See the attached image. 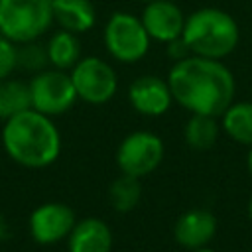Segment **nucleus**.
<instances>
[{"instance_id":"412c9836","label":"nucleus","mask_w":252,"mask_h":252,"mask_svg":"<svg viewBox=\"0 0 252 252\" xmlns=\"http://www.w3.org/2000/svg\"><path fill=\"white\" fill-rule=\"evenodd\" d=\"M18 65V47L6 35L0 33V79L10 77Z\"/></svg>"},{"instance_id":"393cba45","label":"nucleus","mask_w":252,"mask_h":252,"mask_svg":"<svg viewBox=\"0 0 252 252\" xmlns=\"http://www.w3.org/2000/svg\"><path fill=\"white\" fill-rule=\"evenodd\" d=\"M250 219H252V201H250Z\"/></svg>"},{"instance_id":"9b49d317","label":"nucleus","mask_w":252,"mask_h":252,"mask_svg":"<svg viewBox=\"0 0 252 252\" xmlns=\"http://www.w3.org/2000/svg\"><path fill=\"white\" fill-rule=\"evenodd\" d=\"M128 98H130V104L140 114H146V116L163 114L173 100L167 81L154 75H144L132 81L128 89Z\"/></svg>"},{"instance_id":"aec40b11","label":"nucleus","mask_w":252,"mask_h":252,"mask_svg":"<svg viewBox=\"0 0 252 252\" xmlns=\"http://www.w3.org/2000/svg\"><path fill=\"white\" fill-rule=\"evenodd\" d=\"M45 61L47 51L33 41L22 43V49H18V65H24L26 69H41Z\"/></svg>"},{"instance_id":"7ed1b4c3","label":"nucleus","mask_w":252,"mask_h":252,"mask_svg":"<svg viewBox=\"0 0 252 252\" xmlns=\"http://www.w3.org/2000/svg\"><path fill=\"white\" fill-rule=\"evenodd\" d=\"M181 37L193 55L222 59L238 43V26L224 10L201 8L185 18Z\"/></svg>"},{"instance_id":"dca6fc26","label":"nucleus","mask_w":252,"mask_h":252,"mask_svg":"<svg viewBox=\"0 0 252 252\" xmlns=\"http://www.w3.org/2000/svg\"><path fill=\"white\" fill-rule=\"evenodd\" d=\"M222 126L234 142L252 146V102L230 104L222 112Z\"/></svg>"},{"instance_id":"f8f14e48","label":"nucleus","mask_w":252,"mask_h":252,"mask_svg":"<svg viewBox=\"0 0 252 252\" xmlns=\"http://www.w3.org/2000/svg\"><path fill=\"white\" fill-rule=\"evenodd\" d=\"M217 232V219L213 213L203 209H193L181 215L175 222V240L185 248H203Z\"/></svg>"},{"instance_id":"5701e85b","label":"nucleus","mask_w":252,"mask_h":252,"mask_svg":"<svg viewBox=\"0 0 252 252\" xmlns=\"http://www.w3.org/2000/svg\"><path fill=\"white\" fill-rule=\"evenodd\" d=\"M248 167H250V173H252V152H250V156H248Z\"/></svg>"},{"instance_id":"2eb2a0df","label":"nucleus","mask_w":252,"mask_h":252,"mask_svg":"<svg viewBox=\"0 0 252 252\" xmlns=\"http://www.w3.org/2000/svg\"><path fill=\"white\" fill-rule=\"evenodd\" d=\"M45 51H47V61L55 69H63V71L73 69V65L81 59V41L77 33L59 30L49 37Z\"/></svg>"},{"instance_id":"423d86ee","label":"nucleus","mask_w":252,"mask_h":252,"mask_svg":"<svg viewBox=\"0 0 252 252\" xmlns=\"http://www.w3.org/2000/svg\"><path fill=\"white\" fill-rule=\"evenodd\" d=\"M28 87H30L32 108L47 116H55L69 110L77 100L71 75H67L63 69L39 71L30 81Z\"/></svg>"},{"instance_id":"4be33fe9","label":"nucleus","mask_w":252,"mask_h":252,"mask_svg":"<svg viewBox=\"0 0 252 252\" xmlns=\"http://www.w3.org/2000/svg\"><path fill=\"white\" fill-rule=\"evenodd\" d=\"M167 53H169V57L175 59V61L185 59L187 55H191V51H189L187 43L183 41V37H175V39L167 41Z\"/></svg>"},{"instance_id":"6e6552de","label":"nucleus","mask_w":252,"mask_h":252,"mask_svg":"<svg viewBox=\"0 0 252 252\" xmlns=\"http://www.w3.org/2000/svg\"><path fill=\"white\" fill-rule=\"evenodd\" d=\"M163 158V144L152 132H134L126 136L118 148L116 161L122 173L144 177L152 173Z\"/></svg>"},{"instance_id":"a878e982","label":"nucleus","mask_w":252,"mask_h":252,"mask_svg":"<svg viewBox=\"0 0 252 252\" xmlns=\"http://www.w3.org/2000/svg\"><path fill=\"white\" fill-rule=\"evenodd\" d=\"M144 2H154V0H144Z\"/></svg>"},{"instance_id":"6ab92c4d","label":"nucleus","mask_w":252,"mask_h":252,"mask_svg":"<svg viewBox=\"0 0 252 252\" xmlns=\"http://www.w3.org/2000/svg\"><path fill=\"white\" fill-rule=\"evenodd\" d=\"M138 179L140 177L122 173L118 179L112 181V185L108 189V197H110V203L116 211L126 213V211H132L138 205V201L142 197V187H140Z\"/></svg>"},{"instance_id":"f03ea898","label":"nucleus","mask_w":252,"mask_h":252,"mask_svg":"<svg viewBox=\"0 0 252 252\" xmlns=\"http://www.w3.org/2000/svg\"><path fill=\"white\" fill-rule=\"evenodd\" d=\"M2 142L8 156L26 167H45L57 159L61 150V138L51 118L32 106L6 120Z\"/></svg>"},{"instance_id":"9d476101","label":"nucleus","mask_w":252,"mask_h":252,"mask_svg":"<svg viewBox=\"0 0 252 252\" xmlns=\"http://www.w3.org/2000/svg\"><path fill=\"white\" fill-rule=\"evenodd\" d=\"M150 39H158L161 43H167L175 37H181L185 16L181 8L169 0H154L146 2V8L140 16Z\"/></svg>"},{"instance_id":"4468645a","label":"nucleus","mask_w":252,"mask_h":252,"mask_svg":"<svg viewBox=\"0 0 252 252\" xmlns=\"http://www.w3.org/2000/svg\"><path fill=\"white\" fill-rule=\"evenodd\" d=\"M53 22L61 30L73 33H85L96 24V8L91 0H51Z\"/></svg>"},{"instance_id":"20e7f679","label":"nucleus","mask_w":252,"mask_h":252,"mask_svg":"<svg viewBox=\"0 0 252 252\" xmlns=\"http://www.w3.org/2000/svg\"><path fill=\"white\" fill-rule=\"evenodd\" d=\"M51 24V0H0V33L16 45L35 41Z\"/></svg>"},{"instance_id":"a211bd4d","label":"nucleus","mask_w":252,"mask_h":252,"mask_svg":"<svg viewBox=\"0 0 252 252\" xmlns=\"http://www.w3.org/2000/svg\"><path fill=\"white\" fill-rule=\"evenodd\" d=\"M219 136V126L215 116L209 114H193L185 126V140L195 150H209Z\"/></svg>"},{"instance_id":"0eeeda50","label":"nucleus","mask_w":252,"mask_h":252,"mask_svg":"<svg viewBox=\"0 0 252 252\" xmlns=\"http://www.w3.org/2000/svg\"><path fill=\"white\" fill-rule=\"evenodd\" d=\"M71 81L77 96L91 104L108 102L118 89L114 69L100 57L79 59L71 69Z\"/></svg>"},{"instance_id":"f3484780","label":"nucleus","mask_w":252,"mask_h":252,"mask_svg":"<svg viewBox=\"0 0 252 252\" xmlns=\"http://www.w3.org/2000/svg\"><path fill=\"white\" fill-rule=\"evenodd\" d=\"M32 106L30 100V87L22 81H8L0 79V118L8 120L10 116L26 110Z\"/></svg>"},{"instance_id":"ddd939ff","label":"nucleus","mask_w":252,"mask_h":252,"mask_svg":"<svg viewBox=\"0 0 252 252\" xmlns=\"http://www.w3.org/2000/svg\"><path fill=\"white\" fill-rule=\"evenodd\" d=\"M112 232L100 219H83L69 232V252H110Z\"/></svg>"},{"instance_id":"1a4fd4ad","label":"nucleus","mask_w":252,"mask_h":252,"mask_svg":"<svg viewBox=\"0 0 252 252\" xmlns=\"http://www.w3.org/2000/svg\"><path fill=\"white\" fill-rule=\"evenodd\" d=\"M75 226V213L63 203L39 205L30 217L32 236L39 244H53L69 236Z\"/></svg>"},{"instance_id":"39448f33","label":"nucleus","mask_w":252,"mask_h":252,"mask_svg":"<svg viewBox=\"0 0 252 252\" xmlns=\"http://www.w3.org/2000/svg\"><path fill=\"white\" fill-rule=\"evenodd\" d=\"M104 47L122 63L140 61L150 49V35L142 20L128 12H114L104 26Z\"/></svg>"},{"instance_id":"b1692460","label":"nucleus","mask_w":252,"mask_h":252,"mask_svg":"<svg viewBox=\"0 0 252 252\" xmlns=\"http://www.w3.org/2000/svg\"><path fill=\"white\" fill-rule=\"evenodd\" d=\"M195 252H213V250H207V248H195Z\"/></svg>"},{"instance_id":"f257e3e1","label":"nucleus","mask_w":252,"mask_h":252,"mask_svg":"<svg viewBox=\"0 0 252 252\" xmlns=\"http://www.w3.org/2000/svg\"><path fill=\"white\" fill-rule=\"evenodd\" d=\"M167 85L173 100L193 114L222 116L234 98V77L220 59L187 55L175 61Z\"/></svg>"}]
</instances>
